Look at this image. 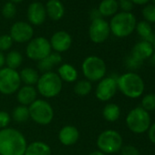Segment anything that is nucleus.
Wrapping results in <instances>:
<instances>
[{"label": "nucleus", "instance_id": "nucleus-18", "mask_svg": "<svg viewBox=\"0 0 155 155\" xmlns=\"http://www.w3.org/2000/svg\"><path fill=\"white\" fill-rule=\"evenodd\" d=\"M38 91L34 86L24 85L17 91V100L20 105L28 107L37 100Z\"/></svg>", "mask_w": 155, "mask_h": 155}, {"label": "nucleus", "instance_id": "nucleus-26", "mask_svg": "<svg viewBox=\"0 0 155 155\" xmlns=\"http://www.w3.org/2000/svg\"><path fill=\"white\" fill-rule=\"evenodd\" d=\"M103 118L110 122H114L119 120L120 116V109L115 103H108L102 110Z\"/></svg>", "mask_w": 155, "mask_h": 155}, {"label": "nucleus", "instance_id": "nucleus-8", "mask_svg": "<svg viewBox=\"0 0 155 155\" xmlns=\"http://www.w3.org/2000/svg\"><path fill=\"white\" fill-rule=\"evenodd\" d=\"M97 146L99 150L104 154L118 152L123 146L122 137L117 130H106L98 136Z\"/></svg>", "mask_w": 155, "mask_h": 155}, {"label": "nucleus", "instance_id": "nucleus-24", "mask_svg": "<svg viewBox=\"0 0 155 155\" xmlns=\"http://www.w3.org/2000/svg\"><path fill=\"white\" fill-rule=\"evenodd\" d=\"M119 9L118 1L116 0H102L99 6V12L101 17H110L117 14Z\"/></svg>", "mask_w": 155, "mask_h": 155}, {"label": "nucleus", "instance_id": "nucleus-15", "mask_svg": "<svg viewBox=\"0 0 155 155\" xmlns=\"http://www.w3.org/2000/svg\"><path fill=\"white\" fill-rule=\"evenodd\" d=\"M47 12L44 5L40 2L32 3L28 9V18L35 26H39L46 20Z\"/></svg>", "mask_w": 155, "mask_h": 155}, {"label": "nucleus", "instance_id": "nucleus-4", "mask_svg": "<svg viewBox=\"0 0 155 155\" xmlns=\"http://www.w3.org/2000/svg\"><path fill=\"white\" fill-rule=\"evenodd\" d=\"M136 18L130 12H120L114 15L110 23V32L117 38H126L136 28Z\"/></svg>", "mask_w": 155, "mask_h": 155}, {"label": "nucleus", "instance_id": "nucleus-29", "mask_svg": "<svg viewBox=\"0 0 155 155\" xmlns=\"http://www.w3.org/2000/svg\"><path fill=\"white\" fill-rule=\"evenodd\" d=\"M29 110L28 107L23 106V105H18L16 108H14L12 114H11V119H13L17 122H25L29 119Z\"/></svg>", "mask_w": 155, "mask_h": 155}, {"label": "nucleus", "instance_id": "nucleus-36", "mask_svg": "<svg viewBox=\"0 0 155 155\" xmlns=\"http://www.w3.org/2000/svg\"><path fill=\"white\" fill-rule=\"evenodd\" d=\"M118 5L123 12H130L133 8V3L130 0H119Z\"/></svg>", "mask_w": 155, "mask_h": 155}, {"label": "nucleus", "instance_id": "nucleus-19", "mask_svg": "<svg viewBox=\"0 0 155 155\" xmlns=\"http://www.w3.org/2000/svg\"><path fill=\"white\" fill-rule=\"evenodd\" d=\"M58 75L60 78V80L67 83H73L77 81L79 73L76 68L68 63H64L60 65L58 68Z\"/></svg>", "mask_w": 155, "mask_h": 155}, {"label": "nucleus", "instance_id": "nucleus-30", "mask_svg": "<svg viewBox=\"0 0 155 155\" xmlns=\"http://www.w3.org/2000/svg\"><path fill=\"white\" fill-rule=\"evenodd\" d=\"M141 108L148 112L155 110V94L150 93L145 95L141 101Z\"/></svg>", "mask_w": 155, "mask_h": 155}, {"label": "nucleus", "instance_id": "nucleus-6", "mask_svg": "<svg viewBox=\"0 0 155 155\" xmlns=\"http://www.w3.org/2000/svg\"><path fill=\"white\" fill-rule=\"evenodd\" d=\"M30 119L39 125H48L54 118V110L46 100L37 99L28 106Z\"/></svg>", "mask_w": 155, "mask_h": 155}, {"label": "nucleus", "instance_id": "nucleus-2", "mask_svg": "<svg viewBox=\"0 0 155 155\" xmlns=\"http://www.w3.org/2000/svg\"><path fill=\"white\" fill-rule=\"evenodd\" d=\"M117 86L118 90L130 99H137L144 91L143 80L138 74L133 72H127L120 76L117 79Z\"/></svg>", "mask_w": 155, "mask_h": 155}, {"label": "nucleus", "instance_id": "nucleus-16", "mask_svg": "<svg viewBox=\"0 0 155 155\" xmlns=\"http://www.w3.org/2000/svg\"><path fill=\"white\" fill-rule=\"evenodd\" d=\"M80 139V131L75 126L66 125L58 132V140L65 146H71L77 143Z\"/></svg>", "mask_w": 155, "mask_h": 155}, {"label": "nucleus", "instance_id": "nucleus-27", "mask_svg": "<svg viewBox=\"0 0 155 155\" xmlns=\"http://www.w3.org/2000/svg\"><path fill=\"white\" fill-rule=\"evenodd\" d=\"M23 63V56L18 50H12L6 56V65L8 68L16 69L18 68Z\"/></svg>", "mask_w": 155, "mask_h": 155}, {"label": "nucleus", "instance_id": "nucleus-22", "mask_svg": "<svg viewBox=\"0 0 155 155\" xmlns=\"http://www.w3.org/2000/svg\"><path fill=\"white\" fill-rule=\"evenodd\" d=\"M46 12L52 20H59L64 16V7L59 0H49L46 5Z\"/></svg>", "mask_w": 155, "mask_h": 155}, {"label": "nucleus", "instance_id": "nucleus-28", "mask_svg": "<svg viewBox=\"0 0 155 155\" xmlns=\"http://www.w3.org/2000/svg\"><path fill=\"white\" fill-rule=\"evenodd\" d=\"M92 91V83L89 81L85 80H80L76 81L74 85V92L81 97H85L89 95Z\"/></svg>", "mask_w": 155, "mask_h": 155}, {"label": "nucleus", "instance_id": "nucleus-1", "mask_svg": "<svg viewBox=\"0 0 155 155\" xmlns=\"http://www.w3.org/2000/svg\"><path fill=\"white\" fill-rule=\"evenodd\" d=\"M28 146L23 133L14 128L0 130V155H24Z\"/></svg>", "mask_w": 155, "mask_h": 155}, {"label": "nucleus", "instance_id": "nucleus-5", "mask_svg": "<svg viewBox=\"0 0 155 155\" xmlns=\"http://www.w3.org/2000/svg\"><path fill=\"white\" fill-rule=\"evenodd\" d=\"M82 73L90 82H99L105 78L107 67L104 60L97 56L87 57L81 65Z\"/></svg>", "mask_w": 155, "mask_h": 155}, {"label": "nucleus", "instance_id": "nucleus-7", "mask_svg": "<svg viewBox=\"0 0 155 155\" xmlns=\"http://www.w3.org/2000/svg\"><path fill=\"white\" fill-rule=\"evenodd\" d=\"M150 113L141 107L132 109L126 117L127 127L136 134H141L147 131L150 126Z\"/></svg>", "mask_w": 155, "mask_h": 155}, {"label": "nucleus", "instance_id": "nucleus-9", "mask_svg": "<svg viewBox=\"0 0 155 155\" xmlns=\"http://www.w3.org/2000/svg\"><path fill=\"white\" fill-rule=\"evenodd\" d=\"M19 72L4 67L0 68V93L3 95L15 94L21 87Z\"/></svg>", "mask_w": 155, "mask_h": 155}, {"label": "nucleus", "instance_id": "nucleus-31", "mask_svg": "<svg viewBox=\"0 0 155 155\" xmlns=\"http://www.w3.org/2000/svg\"><path fill=\"white\" fill-rule=\"evenodd\" d=\"M141 13L146 22L155 23V5H146Z\"/></svg>", "mask_w": 155, "mask_h": 155}, {"label": "nucleus", "instance_id": "nucleus-32", "mask_svg": "<svg viewBox=\"0 0 155 155\" xmlns=\"http://www.w3.org/2000/svg\"><path fill=\"white\" fill-rule=\"evenodd\" d=\"M2 14L6 18H8V19L13 18L17 14V8H16V6L14 5V3H12V2L6 3L5 6L3 7Z\"/></svg>", "mask_w": 155, "mask_h": 155}, {"label": "nucleus", "instance_id": "nucleus-21", "mask_svg": "<svg viewBox=\"0 0 155 155\" xmlns=\"http://www.w3.org/2000/svg\"><path fill=\"white\" fill-rule=\"evenodd\" d=\"M24 155H52V150L46 142L36 140L28 144Z\"/></svg>", "mask_w": 155, "mask_h": 155}, {"label": "nucleus", "instance_id": "nucleus-20", "mask_svg": "<svg viewBox=\"0 0 155 155\" xmlns=\"http://www.w3.org/2000/svg\"><path fill=\"white\" fill-rule=\"evenodd\" d=\"M61 61H62V57L59 55V53L51 52L48 57L38 62V68L42 73L49 72L52 71V68L55 66L61 63Z\"/></svg>", "mask_w": 155, "mask_h": 155}, {"label": "nucleus", "instance_id": "nucleus-33", "mask_svg": "<svg viewBox=\"0 0 155 155\" xmlns=\"http://www.w3.org/2000/svg\"><path fill=\"white\" fill-rule=\"evenodd\" d=\"M13 45V39L10 35H1L0 36V51H7L11 48Z\"/></svg>", "mask_w": 155, "mask_h": 155}, {"label": "nucleus", "instance_id": "nucleus-12", "mask_svg": "<svg viewBox=\"0 0 155 155\" xmlns=\"http://www.w3.org/2000/svg\"><path fill=\"white\" fill-rule=\"evenodd\" d=\"M110 33V24L102 18L92 20L89 28V36L92 42L96 44L103 43L109 38Z\"/></svg>", "mask_w": 155, "mask_h": 155}, {"label": "nucleus", "instance_id": "nucleus-11", "mask_svg": "<svg viewBox=\"0 0 155 155\" xmlns=\"http://www.w3.org/2000/svg\"><path fill=\"white\" fill-rule=\"evenodd\" d=\"M117 91V79H114L113 77H106L98 82L95 96L101 101H109L114 97Z\"/></svg>", "mask_w": 155, "mask_h": 155}, {"label": "nucleus", "instance_id": "nucleus-10", "mask_svg": "<svg viewBox=\"0 0 155 155\" xmlns=\"http://www.w3.org/2000/svg\"><path fill=\"white\" fill-rule=\"evenodd\" d=\"M51 50L52 48L49 41L43 37H38L28 42L26 48V54L28 58L38 62L48 57L51 53Z\"/></svg>", "mask_w": 155, "mask_h": 155}, {"label": "nucleus", "instance_id": "nucleus-41", "mask_svg": "<svg viewBox=\"0 0 155 155\" xmlns=\"http://www.w3.org/2000/svg\"><path fill=\"white\" fill-rule=\"evenodd\" d=\"M21 1H23V0H11V2H12V3H19V2H21Z\"/></svg>", "mask_w": 155, "mask_h": 155}, {"label": "nucleus", "instance_id": "nucleus-3", "mask_svg": "<svg viewBox=\"0 0 155 155\" xmlns=\"http://www.w3.org/2000/svg\"><path fill=\"white\" fill-rule=\"evenodd\" d=\"M37 91L45 99L57 97L62 91L63 82L58 73L49 71L42 73L37 82Z\"/></svg>", "mask_w": 155, "mask_h": 155}, {"label": "nucleus", "instance_id": "nucleus-35", "mask_svg": "<svg viewBox=\"0 0 155 155\" xmlns=\"http://www.w3.org/2000/svg\"><path fill=\"white\" fill-rule=\"evenodd\" d=\"M121 155H140L139 150L133 145H125L120 149Z\"/></svg>", "mask_w": 155, "mask_h": 155}, {"label": "nucleus", "instance_id": "nucleus-14", "mask_svg": "<svg viewBox=\"0 0 155 155\" xmlns=\"http://www.w3.org/2000/svg\"><path fill=\"white\" fill-rule=\"evenodd\" d=\"M49 43L52 49H54L57 53H61L67 51L70 48L72 38L68 32L58 31L51 37Z\"/></svg>", "mask_w": 155, "mask_h": 155}, {"label": "nucleus", "instance_id": "nucleus-13", "mask_svg": "<svg viewBox=\"0 0 155 155\" xmlns=\"http://www.w3.org/2000/svg\"><path fill=\"white\" fill-rule=\"evenodd\" d=\"M34 34L33 28L27 22H16L10 29V37L13 41L24 43L30 41Z\"/></svg>", "mask_w": 155, "mask_h": 155}, {"label": "nucleus", "instance_id": "nucleus-39", "mask_svg": "<svg viewBox=\"0 0 155 155\" xmlns=\"http://www.w3.org/2000/svg\"><path fill=\"white\" fill-rule=\"evenodd\" d=\"M130 1L136 5H146L149 3L150 0H130Z\"/></svg>", "mask_w": 155, "mask_h": 155}, {"label": "nucleus", "instance_id": "nucleus-17", "mask_svg": "<svg viewBox=\"0 0 155 155\" xmlns=\"http://www.w3.org/2000/svg\"><path fill=\"white\" fill-rule=\"evenodd\" d=\"M153 51L154 49L152 44L142 40L133 46L131 49V58L137 62H140L150 58L153 54Z\"/></svg>", "mask_w": 155, "mask_h": 155}, {"label": "nucleus", "instance_id": "nucleus-40", "mask_svg": "<svg viewBox=\"0 0 155 155\" xmlns=\"http://www.w3.org/2000/svg\"><path fill=\"white\" fill-rule=\"evenodd\" d=\"M89 155H106V154H104L103 152H101L100 150H94V151L91 152Z\"/></svg>", "mask_w": 155, "mask_h": 155}, {"label": "nucleus", "instance_id": "nucleus-38", "mask_svg": "<svg viewBox=\"0 0 155 155\" xmlns=\"http://www.w3.org/2000/svg\"><path fill=\"white\" fill-rule=\"evenodd\" d=\"M6 65V56L3 54V52L0 51V68H4Z\"/></svg>", "mask_w": 155, "mask_h": 155}, {"label": "nucleus", "instance_id": "nucleus-37", "mask_svg": "<svg viewBox=\"0 0 155 155\" xmlns=\"http://www.w3.org/2000/svg\"><path fill=\"white\" fill-rule=\"evenodd\" d=\"M148 136H149L150 140L153 144H155V123L150 126V128L148 130Z\"/></svg>", "mask_w": 155, "mask_h": 155}, {"label": "nucleus", "instance_id": "nucleus-23", "mask_svg": "<svg viewBox=\"0 0 155 155\" xmlns=\"http://www.w3.org/2000/svg\"><path fill=\"white\" fill-rule=\"evenodd\" d=\"M19 76H20L21 82H23L25 85L34 86L37 84L40 75L37 69L27 67V68H24L19 72Z\"/></svg>", "mask_w": 155, "mask_h": 155}, {"label": "nucleus", "instance_id": "nucleus-43", "mask_svg": "<svg viewBox=\"0 0 155 155\" xmlns=\"http://www.w3.org/2000/svg\"><path fill=\"white\" fill-rule=\"evenodd\" d=\"M152 2H153V5H155V0H152Z\"/></svg>", "mask_w": 155, "mask_h": 155}, {"label": "nucleus", "instance_id": "nucleus-34", "mask_svg": "<svg viewBox=\"0 0 155 155\" xmlns=\"http://www.w3.org/2000/svg\"><path fill=\"white\" fill-rule=\"evenodd\" d=\"M11 121V116L5 110H0V130L8 128Z\"/></svg>", "mask_w": 155, "mask_h": 155}, {"label": "nucleus", "instance_id": "nucleus-42", "mask_svg": "<svg viewBox=\"0 0 155 155\" xmlns=\"http://www.w3.org/2000/svg\"><path fill=\"white\" fill-rule=\"evenodd\" d=\"M152 46H153V49H154V51H155V39H154V41H153V43H152Z\"/></svg>", "mask_w": 155, "mask_h": 155}, {"label": "nucleus", "instance_id": "nucleus-25", "mask_svg": "<svg viewBox=\"0 0 155 155\" xmlns=\"http://www.w3.org/2000/svg\"><path fill=\"white\" fill-rule=\"evenodd\" d=\"M136 30L140 38L144 41H147L150 44L153 43L155 39V36L152 32V28L150 25V23L146 21H140L136 25Z\"/></svg>", "mask_w": 155, "mask_h": 155}]
</instances>
